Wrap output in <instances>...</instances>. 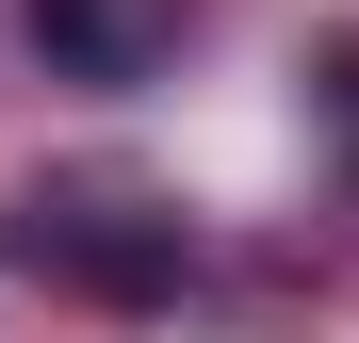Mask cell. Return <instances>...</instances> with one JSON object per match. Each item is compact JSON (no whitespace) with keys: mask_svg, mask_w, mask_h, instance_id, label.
<instances>
[{"mask_svg":"<svg viewBox=\"0 0 359 343\" xmlns=\"http://www.w3.org/2000/svg\"><path fill=\"white\" fill-rule=\"evenodd\" d=\"M0 229H17V262H33V278H66V295H114V311L180 295V262H196V246H180V213H163L147 180H33Z\"/></svg>","mask_w":359,"mask_h":343,"instance_id":"cell-1","label":"cell"},{"mask_svg":"<svg viewBox=\"0 0 359 343\" xmlns=\"http://www.w3.org/2000/svg\"><path fill=\"white\" fill-rule=\"evenodd\" d=\"M180 33H196V0H33V49L66 82H163Z\"/></svg>","mask_w":359,"mask_h":343,"instance_id":"cell-2","label":"cell"}]
</instances>
